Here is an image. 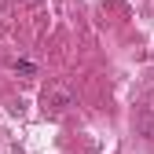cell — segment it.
Masks as SVG:
<instances>
[{
    "label": "cell",
    "mask_w": 154,
    "mask_h": 154,
    "mask_svg": "<svg viewBox=\"0 0 154 154\" xmlns=\"http://www.w3.org/2000/svg\"><path fill=\"white\" fill-rule=\"evenodd\" d=\"M41 106H44L48 118H59V114H66V110L73 106V92H70L66 85H48L44 95H41Z\"/></svg>",
    "instance_id": "obj_1"
},
{
    "label": "cell",
    "mask_w": 154,
    "mask_h": 154,
    "mask_svg": "<svg viewBox=\"0 0 154 154\" xmlns=\"http://www.w3.org/2000/svg\"><path fill=\"white\" fill-rule=\"evenodd\" d=\"M132 125H136V136H143V140L154 143V110L150 106H140L136 118H132Z\"/></svg>",
    "instance_id": "obj_2"
},
{
    "label": "cell",
    "mask_w": 154,
    "mask_h": 154,
    "mask_svg": "<svg viewBox=\"0 0 154 154\" xmlns=\"http://www.w3.org/2000/svg\"><path fill=\"white\" fill-rule=\"evenodd\" d=\"M15 73L18 77H37V66L33 63H15Z\"/></svg>",
    "instance_id": "obj_3"
}]
</instances>
